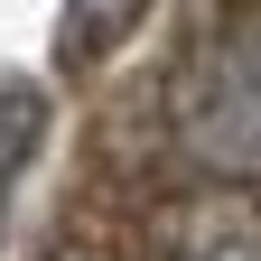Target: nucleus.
<instances>
[{"mask_svg": "<svg viewBox=\"0 0 261 261\" xmlns=\"http://www.w3.org/2000/svg\"><path fill=\"white\" fill-rule=\"evenodd\" d=\"M168 261H261V205L243 196H196L168 215Z\"/></svg>", "mask_w": 261, "mask_h": 261, "instance_id": "f03ea898", "label": "nucleus"}, {"mask_svg": "<svg viewBox=\"0 0 261 261\" xmlns=\"http://www.w3.org/2000/svg\"><path fill=\"white\" fill-rule=\"evenodd\" d=\"M75 261H93V252H75Z\"/></svg>", "mask_w": 261, "mask_h": 261, "instance_id": "20e7f679", "label": "nucleus"}, {"mask_svg": "<svg viewBox=\"0 0 261 261\" xmlns=\"http://www.w3.org/2000/svg\"><path fill=\"white\" fill-rule=\"evenodd\" d=\"M168 130L205 177H224V187L261 177V19H243L233 38H205L177 65Z\"/></svg>", "mask_w": 261, "mask_h": 261, "instance_id": "f257e3e1", "label": "nucleus"}, {"mask_svg": "<svg viewBox=\"0 0 261 261\" xmlns=\"http://www.w3.org/2000/svg\"><path fill=\"white\" fill-rule=\"evenodd\" d=\"M140 19H149V0H75L56 28V65H103Z\"/></svg>", "mask_w": 261, "mask_h": 261, "instance_id": "7ed1b4c3", "label": "nucleus"}]
</instances>
